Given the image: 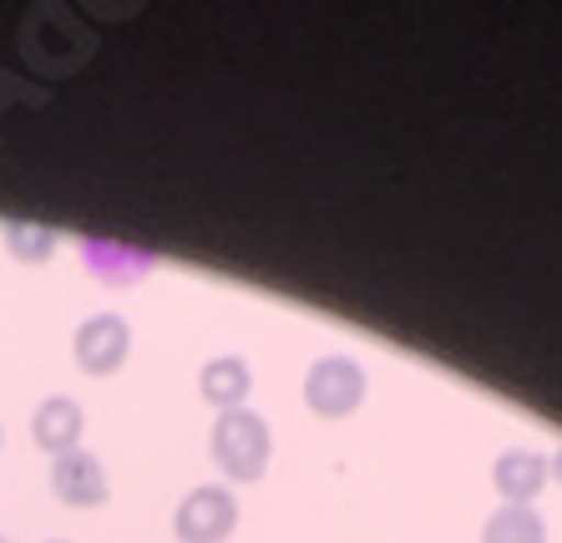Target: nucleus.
I'll return each mask as SVG.
<instances>
[{"instance_id": "1", "label": "nucleus", "mask_w": 562, "mask_h": 543, "mask_svg": "<svg viewBox=\"0 0 562 543\" xmlns=\"http://www.w3.org/2000/svg\"><path fill=\"white\" fill-rule=\"evenodd\" d=\"M213 463L228 483H259L269 473V457H274V437H269V422H263L254 407L223 411L213 422Z\"/></svg>"}, {"instance_id": "2", "label": "nucleus", "mask_w": 562, "mask_h": 543, "mask_svg": "<svg viewBox=\"0 0 562 543\" xmlns=\"http://www.w3.org/2000/svg\"><path fill=\"white\" fill-rule=\"evenodd\" d=\"M304 401H310V411L325 417V422L350 417V411L366 401V372H360V361H350V356L310 361V372H304Z\"/></svg>"}, {"instance_id": "3", "label": "nucleus", "mask_w": 562, "mask_h": 543, "mask_svg": "<svg viewBox=\"0 0 562 543\" xmlns=\"http://www.w3.org/2000/svg\"><path fill=\"white\" fill-rule=\"evenodd\" d=\"M234 529H238V503L234 492L218 488V483H203V488L183 492V503L172 508L178 543H223Z\"/></svg>"}, {"instance_id": "4", "label": "nucleus", "mask_w": 562, "mask_h": 543, "mask_svg": "<svg viewBox=\"0 0 562 543\" xmlns=\"http://www.w3.org/2000/svg\"><path fill=\"white\" fill-rule=\"evenodd\" d=\"M132 356V325L122 315H92L71 335V361L87 376H117Z\"/></svg>"}, {"instance_id": "5", "label": "nucleus", "mask_w": 562, "mask_h": 543, "mask_svg": "<svg viewBox=\"0 0 562 543\" xmlns=\"http://www.w3.org/2000/svg\"><path fill=\"white\" fill-rule=\"evenodd\" d=\"M52 492L66 508H102L112 498V477H106L97 452L71 447L61 457H52Z\"/></svg>"}, {"instance_id": "6", "label": "nucleus", "mask_w": 562, "mask_h": 543, "mask_svg": "<svg viewBox=\"0 0 562 543\" xmlns=\"http://www.w3.org/2000/svg\"><path fill=\"white\" fill-rule=\"evenodd\" d=\"M548 477H552V463H548V452H537V447H512L492 463V488L512 508H532L537 492L548 488Z\"/></svg>"}, {"instance_id": "7", "label": "nucleus", "mask_w": 562, "mask_h": 543, "mask_svg": "<svg viewBox=\"0 0 562 543\" xmlns=\"http://www.w3.org/2000/svg\"><path fill=\"white\" fill-rule=\"evenodd\" d=\"M81 432H87V411L71 397H46L31 411V437H36L41 452H52V457L81 447Z\"/></svg>"}, {"instance_id": "8", "label": "nucleus", "mask_w": 562, "mask_h": 543, "mask_svg": "<svg viewBox=\"0 0 562 543\" xmlns=\"http://www.w3.org/2000/svg\"><path fill=\"white\" fill-rule=\"evenodd\" d=\"M198 391H203V401H209L213 411H238L244 401H249L254 391V372L244 356H213L203 372H198Z\"/></svg>"}, {"instance_id": "9", "label": "nucleus", "mask_w": 562, "mask_h": 543, "mask_svg": "<svg viewBox=\"0 0 562 543\" xmlns=\"http://www.w3.org/2000/svg\"><path fill=\"white\" fill-rule=\"evenodd\" d=\"M482 543H548V523H542L537 508L502 503L497 513L482 523Z\"/></svg>"}, {"instance_id": "10", "label": "nucleus", "mask_w": 562, "mask_h": 543, "mask_svg": "<svg viewBox=\"0 0 562 543\" xmlns=\"http://www.w3.org/2000/svg\"><path fill=\"white\" fill-rule=\"evenodd\" d=\"M0 239H5V254L21 259V265H41V259H52L61 234L46 224H26V219H5L0 224Z\"/></svg>"}, {"instance_id": "11", "label": "nucleus", "mask_w": 562, "mask_h": 543, "mask_svg": "<svg viewBox=\"0 0 562 543\" xmlns=\"http://www.w3.org/2000/svg\"><path fill=\"white\" fill-rule=\"evenodd\" d=\"M548 463H552V473H558V477H562V447H558V452H552Z\"/></svg>"}, {"instance_id": "12", "label": "nucleus", "mask_w": 562, "mask_h": 543, "mask_svg": "<svg viewBox=\"0 0 562 543\" xmlns=\"http://www.w3.org/2000/svg\"><path fill=\"white\" fill-rule=\"evenodd\" d=\"M46 543H66V539H46Z\"/></svg>"}, {"instance_id": "13", "label": "nucleus", "mask_w": 562, "mask_h": 543, "mask_svg": "<svg viewBox=\"0 0 562 543\" xmlns=\"http://www.w3.org/2000/svg\"><path fill=\"white\" fill-rule=\"evenodd\" d=\"M0 543H5V533H0Z\"/></svg>"}, {"instance_id": "14", "label": "nucleus", "mask_w": 562, "mask_h": 543, "mask_svg": "<svg viewBox=\"0 0 562 543\" xmlns=\"http://www.w3.org/2000/svg\"><path fill=\"white\" fill-rule=\"evenodd\" d=\"M0 442H5V432H0Z\"/></svg>"}]
</instances>
